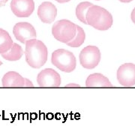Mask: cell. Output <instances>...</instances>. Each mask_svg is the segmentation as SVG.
<instances>
[{"label":"cell","mask_w":135,"mask_h":135,"mask_svg":"<svg viewBox=\"0 0 135 135\" xmlns=\"http://www.w3.org/2000/svg\"><path fill=\"white\" fill-rule=\"evenodd\" d=\"M25 54L26 61L30 67L40 68L47 60L48 50L41 41L33 38L26 42Z\"/></svg>","instance_id":"cell-1"},{"label":"cell","mask_w":135,"mask_h":135,"mask_svg":"<svg viewBox=\"0 0 135 135\" xmlns=\"http://www.w3.org/2000/svg\"><path fill=\"white\" fill-rule=\"evenodd\" d=\"M87 24L93 28L104 31L110 28L113 25V17L111 14L104 8L92 5L86 13Z\"/></svg>","instance_id":"cell-2"},{"label":"cell","mask_w":135,"mask_h":135,"mask_svg":"<svg viewBox=\"0 0 135 135\" xmlns=\"http://www.w3.org/2000/svg\"><path fill=\"white\" fill-rule=\"evenodd\" d=\"M51 61L54 66L65 72H72L76 68V58L71 52L59 49L52 53Z\"/></svg>","instance_id":"cell-3"},{"label":"cell","mask_w":135,"mask_h":135,"mask_svg":"<svg viewBox=\"0 0 135 135\" xmlns=\"http://www.w3.org/2000/svg\"><path fill=\"white\" fill-rule=\"evenodd\" d=\"M77 25L68 20H58L53 25L52 34L57 41L66 44L75 36Z\"/></svg>","instance_id":"cell-4"},{"label":"cell","mask_w":135,"mask_h":135,"mask_svg":"<svg viewBox=\"0 0 135 135\" xmlns=\"http://www.w3.org/2000/svg\"><path fill=\"white\" fill-rule=\"evenodd\" d=\"M101 52L95 46H88L83 49L80 53V62L86 69L95 68L100 62Z\"/></svg>","instance_id":"cell-5"},{"label":"cell","mask_w":135,"mask_h":135,"mask_svg":"<svg viewBox=\"0 0 135 135\" xmlns=\"http://www.w3.org/2000/svg\"><path fill=\"white\" fill-rule=\"evenodd\" d=\"M37 82L41 87H59L61 85V77L55 70L46 68L38 74Z\"/></svg>","instance_id":"cell-6"},{"label":"cell","mask_w":135,"mask_h":135,"mask_svg":"<svg viewBox=\"0 0 135 135\" xmlns=\"http://www.w3.org/2000/svg\"><path fill=\"white\" fill-rule=\"evenodd\" d=\"M117 79L122 86L126 87L135 85V65L126 63L119 68L117 71Z\"/></svg>","instance_id":"cell-7"},{"label":"cell","mask_w":135,"mask_h":135,"mask_svg":"<svg viewBox=\"0 0 135 135\" xmlns=\"http://www.w3.org/2000/svg\"><path fill=\"white\" fill-rule=\"evenodd\" d=\"M13 33L16 39L23 44H26L28 40L36 38L37 37V33L33 26L26 22L17 23L14 26Z\"/></svg>","instance_id":"cell-8"},{"label":"cell","mask_w":135,"mask_h":135,"mask_svg":"<svg viewBox=\"0 0 135 135\" xmlns=\"http://www.w3.org/2000/svg\"><path fill=\"white\" fill-rule=\"evenodd\" d=\"M11 9L18 17H28L33 13L35 3L33 0H12Z\"/></svg>","instance_id":"cell-9"},{"label":"cell","mask_w":135,"mask_h":135,"mask_svg":"<svg viewBox=\"0 0 135 135\" xmlns=\"http://www.w3.org/2000/svg\"><path fill=\"white\" fill-rule=\"evenodd\" d=\"M57 15L56 7L50 2H44L39 5L38 16L44 23H53Z\"/></svg>","instance_id":"cell-10"},{"label":"cell","mask_w":135,"mask_h":135,"mask_svg":"<svg viewBox=\"0 0 135 135\" xmlns=\"http://www.w3.org/2000/svg\"><path fill=\"white\" fill-rule=\"evenodd\" d=\"M4 87H24L25 78L15 71L6 73L2 80Z\"/></svg>","instance_id":"cell-11"},{"label":"cell","mask_w":135,"mask_h":135,"mask_svg":"<svg viewBox=\"0 0 135 135\" xmlns=\"http://www.w3.org/2000/svg\"><path fill=\"white\" fill-rule=\"evenodd\" d=\"M87 87H112L110 81L101 74H92L87 77L86 81Z\"/></svg>","instance_id":"cell-12"},{"label":"cell","mask_w":135,"mask_h":135,"mask_svg":"<svg viewBox=\"0 0 135 135\" xmlns=\"http://www.w3.org/2000/svg\"><path fill=\"white\" fill-rule=\"evenodd\" d=\"M23 55V50L17 44L14 43L9 50L2 53V56L8 61H17Z\"/></svg>","instance_id":"cell-13"},{"label":"cell","mask_w":135,"mask_h":135,"mask_svg":"<svg viewBox=\"0 0 135 135\" xmlns=\"http://www.w3.org/2000/svg\"><path fill=\"white\" fill-rule=\"evenodd\" d=\"M13 41L7 31L0 29V53H4L9 50L13 45Z\"/></svg>","instance_id":"cell-14"},{"label":"cell","mask_w":135,"mask_h":135,"mask_svg":"<svg viewBox=\"0 0 135 135\" xmlns=\"http://www.w3.org/2000/svg\"><path fill=\"white\" fill-rule=\"evenodd\" d=\"M86 39V34L84 30L80 26L77 25V32L75 36L69 42L66 43L68 46L71 47H79L84 43Z\"/></svg>","instance_id":"cell-15"},{"label":"cell","mask_w":135,"mask_h":135,"mask_svg":"<svg viewBox=\"0 0 135 135\" xmlns=\"http://www.w3.org/2000/svg\"><path fill=\"white\" fill-rule=\"evenodd\" d=\"M92 4L89 2H80L76 8V16L77 19L81 21L84 24H87L86 13L89 8L92 6Z\"/></svg>","instance_id":"cell-16"},{"label":"cell","mask_w":135,"mask_h":135,"mask_svg":"<svg viewBox=\"0 0 135 135\" xmlns=\"http://www.w3.org/2000/svg\"><path fill=\"white\" fill-rule=\"evenodd\" d=\"M34 85L32 82L29 80V79H26L25 78V83H24V87H33Z\"/></svg>","instance_id":"cell-17"},{"label":"cell","mask_w":135,"mask_h":135,"mask_svg":"<svg viewBox=\"0 0 135 135\" xmlns=\"http://www.w3.org/2000/svg\"><path fill=\"white\" fill-rule=\"evenodd\" d=\"M80 86L79 84H77V83H69V84H67L65 85V87H80Z\"/></svg>","instance_id":"cell-18"},{"label":"cell","mask_w":135,"mask_h":135,"mask_svg":"<svg viewBox=\"0 0 135 135\" xmlns=\"http://www.w3.org/2000/svg\"><path fill=\"white\" fill-rule=\"evenodd\" d=\"M131 20H132V22L135 24V8L131 12Z\"/></svg>","instance_id":"cell-19"},{"label":"cell","mask_w":135,"mask_h":135,"mask_svg":"<svg viewBox=\"0 0 135 135\" xmlns=\"http://www.w3.org/2000/svg\"><path fill=\"white\" fill-rule=\"evenodd\" d=\"M8 1V0H0V8L2 7V6H4L5 3H6Z\"/></svg>","instance_id":"cell-20"},{"label":"cell","mask_w":135,"mask_h":135,"mask_svg":"<svg viewBox=\"0 0 135 135\" xmlns=\"http://www.w3.org/2000/svg\"><path fill=\"white\" fill-rule=\"evenodd\" d=\"M56 2H58L59 3H65V2H68L71 0H56Z\"/></svg>","instance_id":"cell-21"},{"label":"cell","mask_w":135,"mask_h":135,"mask_svg":"<svg viewBox=\"0 0 135 135\" xmlns=\"http://www.w3.org/2000/svg\"><path fill=\"white\" fill-rule=\"evenodd\" d=\"M120 2H125V3H127V2H130L131 1H133V0H119Z\"/></svg>","instance_id":"cell-22"},{"label":"cell","mask_w":135,"mask_h":135,"mask_svg":"<svg viewBox=\"0 0 135 135\" xmlns=\"http://www.w3.org/2000/svg\"><path fill=\"white\" fill-rule=\"evenodd\" d=\"M2 65V62H1V61H0V66H1V65Z\"/></svg>","instance_id":"cell-23"},{"label":"cell","mask_w":135,"mask_h":135,"mask_svg":"<svg viewBox=\"0 0 135 135\" xmlns=\"http://www.w3.org/2000/svg\"></svg>","instance_id":"cell-24"}]
</instances>
